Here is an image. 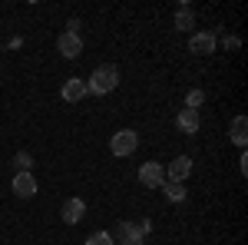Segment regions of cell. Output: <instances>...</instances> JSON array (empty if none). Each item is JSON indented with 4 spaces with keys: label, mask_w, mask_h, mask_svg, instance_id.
<instances>
[{
    "label": "cell",
    "mask_w": 248,
    "mask_h": 245,
    "mask_svg": "<svg viewBox=\"0 0 248 245\" xmlns=\"http://www.w3.org/2000/svg\"><path fill=\"white\" fill-rule=\"evenodd\" d=\"M116 86H119V70L113 63L96 66L90 73V80H86V93H93V96H106V93H113Z\"/></svg>",
    "instance_id": "1"
},
{
    "label": "cell",
    "mask_w": 248,
    "mask_h": 245,
    "mask_svg": "<svg viewBox=\"0 0 248 245\" xmlns=\"http://www.w3.org/2000/svg\"><path fill=\"white\" fill-rule=\"evenodd\" d=\"M149 232H153V222L142 219V222H119L116 232H109V235H113V242H119V245H139Z\"/></svg>",
    "instance_id": "2"
},
{
    "label": "cell",
    "mask_w": 248,
    "mask_h": 245,
    "mask_svg": "<svg viewBox=\"0 0 248 245\" xmlns=\"http://www.w3.org/2000/svg\"><path fill=\"white\" fill-rule=\"evenodd\" d=\"M136 146H139V136H136V130H119V132H113V139H109V149H113V156H119V159L133 156Z\"/></svg>",
    "instance_id": "3"
},
{
    "label": "cell",
    "mask_w": 248,
    "mask_h": 245,
    "mask_svg": "<svg viewBox=\"0 0 248 245\" xmlns=\"http://www.w3.org/2000/svg\"><path fill=\"white\" fill-rule=\"evenodd\" d=\"M139 182L149 189H162L166 186V166H159V163H142L139 166Z\"/></svg>",
    "instance_id": "4"
},
{
    "label": "cell",
    "mask_w": 248,
    "mask_h": 245,
    "mask_svg": "<svg viewBox=\"0 0 248 245\" xmlns=\"http://www.w3.org/2000/svg\"><path fill=\"white\" fill-rule=\"evenodd\" d=\"M215 47H218V37H215L212 30L192 33V40H189V50L195 53V57H209V53H215Z\"/></svg>",
    "instance_id": "5"
},
{
    "label": "cell",
    "mask_w": 248,
    "mask_h": 245,
    "mask_svg": "<svg viewBox=\"0 0 248 245\" xmlns=\"http://www.w3.org/2000/svg\"><path fill=\"white\" fill-rule=\"evenodd\" d=\"M189 176H192V159L189 156H175L169 166H166V182H179V186H182Z\"/></svg>",
    "instance_id": "6"
},
{
    "label": "cell",
    "mask_w": 248,
    "mask_h": 245,
    "mask_svg": "<svg viewBox=\"0 0 248 245\" xmlns=\"http://www.w3.org/2000/svg\"><path fill=\"white\" fill-rule=\"evenodd\" d=\"M57 50H60V57L77 60L79 53H83V37H79V33H70V30H63L60 40H57Z\"/></svg>",
    "instance_id": "7"
},
{
    "label": "cell",
    "mask_w": 248,
    "mask_h": 245,
    "mask_svg": "<svg viewBox=\"0 0 248 245\" xmlns=\"http://www.w3.org/2000/svg\"><path fill=\"white\" fill-rule=\"evenodd\" d=\"M14 196H17V199H33V196H37V179H33V172H14Z\"/></svg>",
    "instance_id": "8"
},
{
    "label": "cell",
    "mask_w": 248,
    "mask_h": 245,
    "mask_svg": "<svg viewBox=\"0 0 248 245\" xmlns=\"http://www.w3.org/2000/svg\"><path fill=\"white\" fill-rule=\"evenodd\" d=\"M83 215H86V202H83V199H77V196H73V199H66V202H63V209H60V219H63L66 226H77Z\"/></svg>",
    "instance_id": "9"
},
{
    "label": "cell",
    "mask_w": 248,
    "mask_h": 245,
    "mask_svg": "<svg viewBox=\"0 0 248 245\" xmlns=\"http://www.w3.org/2000/svg\"><path fill=\"white\" fill-rule=\"evenodd\" d=\"M60 93H63V99H66V103H79V99H86V80H79V76H70V80H66V83H63V90H60Z\"/></svg>",
    "instance_id": "10"
},
{
    "label": "cell",
    "mask_w": 248,
    "mask_h": 245,
    "mask_svg": "<svg viewBox=\"0 0 248 245\" xmlns=\"http://www.w3.org/2000/svg\"><path fill=\"white\" fill-rule=\"evenodd\" d=\"M175 126H179L182 132H199V126H202L199 110H179V116H175Z\"/></svg>",
    "instance_id": "11"
},
{
    "label": "cell",
    "mask_w": 248,
    "mask_h": 245,
    "mask_svg": "<svg viewBox=\"0 0 248 245\" xmlns=\"http://www.w3.org/2000/svg\"><path fill=\"white\" fill-rule=\"evenodd\" d=\"M232 143H235V146H242V149H245V143H248V119L245 116H235V119H232Z\"/></svg>",
    "instance_id": "12"
},
{
    "label": "cell",
    "mask_w": 248,
    "mask_h": 245,
    "mask_svg": "<svg viewBox=\"0 0 248 245\" xmlns=\"http://www.w3.org/2000/svg\"><path fill=\"white\" fill-rule=\"evenodd\" d=\"M192 27H195L192 7H179V14H175V30H192Z\"/></svg>",
    "instance_id": "13"
},
{
    "label": "cell",
    "mask_w": 248,
    "mask_h": 245,
    "mask_svg": "<svg viewBox=\"0 0 248 245\" xmlns=\"http://www.w3.org/2000/svg\"><path fill=\"white\" fill-rule=\"evenodd\" d=\"M162 192H166L169 202H186V186H179V182H166Z\"/></svg>",
    "instance_id": "14"
},
{
    "label": "cell",
    "mask_w": 248,
    "mask_h": 245,
    "mask_svg": "<svg viewBox=\"0 0 248 245\" xmlns=\"http://www.w3.org/2000/svg\"><path fill=\"white\" fill-rule=\"evenodd\" d=\"M33 169V156L30 152H17L14 156V172H30Z\"/></svg>",
    "instance_id": "15"
},
{
    "label": "cell",
    "mask_w": 248,
    "mask_h": 245,
    "mask_svg": "<svg viewBox=\"0 0 248 245\" xmlns=\"http://www.w3.org/2000/svg\"><path fill=\"white\" fill-rule=\"evenodd\" d=\"M205 103V93L202 90H189V96H186V110H199Z\"/></svg>",
    "instance_id": "16"
},
{
    "label": "cell",
    "mask_w": 248,
    "mask_h": 245,
    "mask_svg": "<svg viewBox=\"0 0 248 245\" xmlns=\"http://www.w3.org/2000/svg\"><path fill=\"white\" fill-rule=\"evenodd\" d=\"M86 245H116V242H113L109 232H93V235L86 239Z\"/></svg>",
    "instance_id": "17"
},
{
    "label": "cell",
    "mask_w": 248,
    "mask_h": 245,
    "mask_svg": "<svg viewBox=\"0 0 248 245\" xmlns=\"http://www.w3.org/2000/svg\"><path fill=\"white\" fill-rule=\"evenodd\" d=\"M222 43H225V50H238V47H242V40H238V37H229V33H225V40H222Z\"/></svg>",
    "instance_id": "18"
},
{
    "label": "cell",
    "mask_w": 248,
    "mask_h": 245,
    "mask_svg": "<svg viewBox=\"0 0 248 245\" xmlns=\"http://www.w3.org/2000/svg\"><path fill=\"white\" fill-rule=\"evenodd\" d=\"M238 169H242V176L248 172V152H242V156H238Z\"/></svg>",
    "instance_id": "19"
},
{
    "label": "cell",
    "mask_w": 248,
    "mask_h": 245,
    "mask_svg": "<svg viewBox=\"0 0 248 245\" xmlns=\"http://www.w3.org/2000/svg\"><path fill=\"white\" fill-rule=\"evenodd\" d=\"M139 245H146V242H139Z\"/></svg>",
    "instance_id": "20"
}]
</instances>
